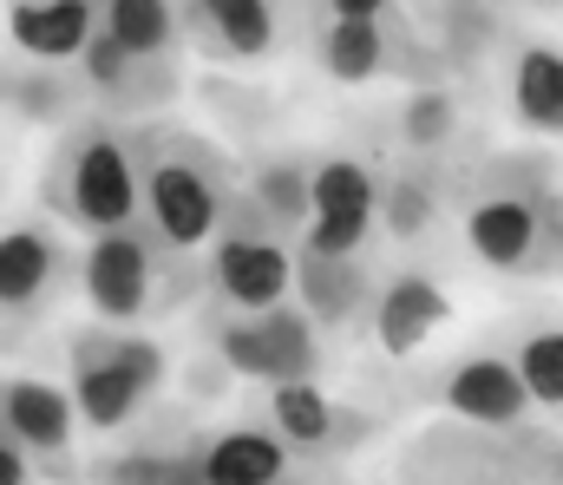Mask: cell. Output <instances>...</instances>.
Instances as JSON below:
<instances>
[{
	"mask_svg": "<svg viewBox=\"0 0 563 485\" xmlns=\"http://www.w3.org/2000/svg\"><path fill=\"white\" fill-rule=\"evenodd\" d=\"M563 190L551 152H492L465 170V197H459V230L465 250L518 283H538L544 243L558 230Z\"/></svg>",
	"mask_w": 563,
	"mask_h": 485,
	"instance_id": "cell-1",
	"label": "cell"
},
{
	"mask_svg": "<svg viewBox=\"0 0 563 485\" xmlns=\"http://www.w3.org/2000/svg\"><path fill=\"white\" fill-rule=\"evenodd\" d=\"M139 184H144V223L157 230L164 250L177 256H203L243 190V177L230 170V152L177 119L139 125Z\"/></svg>",
	"mask_w": 563,
	"mask_h": 485,
	"instance_id": "cell-2",
	"label": "cell"
},
{
	"mask_svg": "<svg viewBox=\"0 0 563 485\" xmlns=\"http://www.w3.org/2000/svg\"><path fill=\"white\" fill-rule=\"evenodd\" d=\"M40 203L79 230L86 243L132 230L144 217V184H139V125H119L106 112L79 119L73 132L53 139L40 164Z\"/></svg>",
	"mask_w": 563,
	"mask_h": 485,
	"instance_id": "cell-3",
	"label": "cell"
},
{
	"mask_svg": "<svg viewBox=\"0 0 563 485\" xmlns=\"http://www.w3.org/2000/svg\"><path fill=\"white\" fill-rule=\"evenodd\" d=\"M79 302H86V322L139 328L151 316L203 309L210 276H203V256L164 250L157 230L139 217L132 230H112V236L79 250Z\"/></svg>",
	"mask_w": 563,
	"mask_h": 485,
	"instance_id": "cell-4",
	"label": "cell"
},
{
	"mask_svg": "<svg viewBox=\"0 0 563 485\" xmlns=\"http://www.w3.org/2000/svg\"><path fill=\"white\" fill-rule=\"evenodd\" d=\"M170 381V354L144 328L79 322L66 334V387L79 400L86 433H132Z\"/></svg>",
	"mask_w": 563,
	"mask_h": 485,
	"instance_id": "cell-5",
	"label": "cell"
},
{
	"mask_svg": "<svg viewBox=\"0 0 563 485\" xmlns=\"http://www.w3.org/2000/svg\"><path fill=\"white\" fill-rule=\"evenodd\" d=\"M197 334L210 348V361L236 381H256V387H288V381H321L328 374V354H321V328L301 302H282V309H223V302H203L197 309Z\"/></svg>",
	"mask_w": 563,
	"mask_h": 485,
	"instance_id": "cell-6",
	"label": "cell"
},
{
	"mask_svg": "<svg viewBox=\"0 0 563 485\" xmlns=\"http://www.w3.org/2000/svg\"><path fill=\"white\" fill-rule=\"evenodd\" d=\"M295 256H301V243L276 230L243 190H236V203H230V217H223V230H217V243L203 250V276H210V302H223V309H282V302H295Z\"/></svg>",
	"mask_w": 563,
	"mask_h": 485,
	"instance_id": "cell-7",
	"label": "cell"
},
{
	"mask_svg": "<svg viewBox=\"0 0 563 485\" xmlns=\"http://www.w3.org/2000/svg\"><path fill=\"white\" fill-rule=\"evenodd\" d=\"M413 394L426 407H439L445 420H465L485 433H518L538 420V400L505 348H459L445 361H426L413 374Z\"/></svg>",
	"mask_w": 563,
	"mask_h": 485,
	"instance_id": "cell-8",
	"label": "cell"
},
{
	"mask_svg": "<svg viewBox=\"0 0 563 485\" xmlns=\"http://www.w3.org/2000/svg\"><path fill=\"white\" fill-rule=\"evenodd\" d=\"M256 420L276 433L301 466H347L374 433L380 414L328 394L321 381H288V387H256Z\"/></svg>",
	"mask_w": 563,
	"mask_h": 485,
	"instance_id": "cell-9",
	"label": "cell"
},
{
	"mask_svg": "<svg viewBox=\"0 0 563 485\" xmlns=\"http://www.w3.org/2000/svg\"><path fill=\"white\" fill-rule=\"evenodd\" d=\"M380 190H387V152H354L334 145L314 158V223L301 250L321 256H367L380 236Z\"/></svg>",
	"mask_w": 563,
	"mask_h": 485,
	"instance_id": "cell-10",
	"label": "cell"
},
{
	"mask_svg": "<svg viewBox=\"0 0 563 485\" xmlns=\"http://www.w3.org/2000/svg\"><path fill=\"white\" fill-rule=\"evenodd\" d=\"M79 427L86 420H79L73 387L40 381V374H7V387H0V433L33 453V466L46 473V485H86Z\"/></svg>",
	"mask_w": 563,
	"mask_h": 485,
	"instance_id": "cell-11",
	"label": "cell"
},
{
	"mask_svg": "<svg viewBox=\"0 0 563 485\" xmlns=\"http://www.w3.org/2000/svg\"><path fill=\"white\" fill-rule=\"evenodd\" d=\"M73 289H79L73 243L53 223H33V217L7 223V236H0V309H7V322L20 328L46 322Z\"/></svg>",
	"mask_w": 563,
	"mask_h": 485,
	"instance_id": "cell-12",
	"label": "cell"
},
{
	"mask_svg": "<svg viewBox=\"0 0 563 485\" xmlns=\"http://www.w3.org/2000/svg\"><path fill=\"white\" fill-rule=\"evenodd\" d=\"M400 485H525L511 433H485L465 420H432L426 433H413L400 447Z\"/></svg>",
	"mask_w": 563,
	"mask_h": 485,
	"instance_id": "cell-13",
	"label": "cell"
},
{
	"mask_svg": "<svg viewBox=\"0 0 563 485\" xmlns=\"http://www.w3.org/2000/svg\"><path fill=\"white\" fill-rule=\"evenodd\" d=\"M308 59L334 79V86H374L394 79V46H387V7L380 0H334V7H308Z\"/></svg>",
	"mask_w": 563,
	"mask_h": 485,
	"instance_id": "cell-14",
	"label": "cell"
},
{
	"mask_svg": "<svg viewBox=\"0 0 563 485\" xmlns=\"http://www.w3.org/2000/svg\"><path fill=\"white\" fill-rule=\"evenodd\" d=\"M79 79H86V99L106 119L157 125V112L177 106V92H184V59H144V53H125L119 40L99 33V46L79 59Z\"/></svg>",
	"mask_w": 563,
	"mask_h": 485,
	"instance_id": "cell-15",
	"label": "cell"
},
{
	"mask_svg": "<svg viewBox=\"0 0 563 485\" xmlns=\"http://www.w3.org/2000/svg\"><path fill=\"white\" fill-rule=\"evenodd\" d=\"M184 33L190 53H203L210 66H263L288 40V13L269 0H190Z\"/></svg>",
	"mask_w": 563,
	"mask_h": 485,
	"instance_id": "cell-16",
	"label": "cell"
},
{
	"mask_svg": "<svg viewBox=\"0 0 563 485\" xmlns=\"http://www.w3.org/2000/svg\"><path fill=\"white\" fill-rule=\"evenodd\" d=\"M86 485H203V427L190 420L132 427L125 447L86 466Z\"/></svg>",
	"mask_w": 563,
	"mask_h": 485,
	"instance_id": "cell-17",
	"label": "cell"
},
{
	"mask_svg": "<svg viewBox=\"0 0 563 485\" xmlns=\"http://www.w3.org/2000/svg\"><path fill=\"white\" fill-rule=\"evenodd\" d=\"M295 302L314 316L321 334H361V328H374L380 269H374L367 256H321V250H301V256H295Z\"/></svg>",
	"mask_w": 563,
	"mask_h": 485,
	"instance_id": "cell-18",
	"label": "cell"
},
{
	"mask_svg": "<svg viewBox=\"0 0 563 485\" xmlns=\"http://www.w3.org/2000/svg\"><path fill=\"white\" fill-rule=\"evenodd\" d=\"M459 197H465V170H452V158H394L380 190V236L413 250L439 230V217Z\"/></svg>",
	"mask_w": 563,
	"mask_h": 485,
	"instance_id": "cell-19",
	"label": "cell"
},
{
	"mask_svg": "<svg viewBox=\"0 0 563 485\" xmlns=\"http://www.w3.org/2000/svg\"><path fill=\"white\" fill-rule=\"evenodd\" d=\"M7 46H13V59L79 73V59L99 46V7H86V0H26V7H7Z\"/></svg>",
	"mask_w": 563,
	"mask_h": 485,
	"instance_id": "cell-20",
	"label": "cell"
},
{
	"mask_svg": "<svg viewBox=\"0 0 563 485\" xmlns=\"http://www.w3.org/2000/svg\"><path fill=\"white\" fill-rule=\"evenodd\" d=\"M452 316V302H445V289L426 276L420 263H400V269H387L380 276V302H374V341L394 354V361H407V354H420L426 341L439 334V322Z\"/></svg>",
	"mask_w": 563,
	"mask_h": 485,
	"instance_id": "cell-21",
	"label": "cell"
},
{
	"mask_svg": "<svg viewBox=\"0 0 563 485\" xmlns=\"http://www.w3.org/2000/svg\"><path fill=\"white\" fill-rule=\"evenodd\" d=\"M505 99L531 139H563V46L511 40L505 53Z\"/></svg>",
	"mask_w": 563,
	"mask_h": 485,
	"instance_id": "cell-22",
	"label": "cell"
},
{
	"mask_svg": "<svg viewBox=\"0 0 563 485\" xmlns=\"http://www.w3.org/2000/svg\"><path fill=\"white\" fill-rule=\"evenodd\" d=\"M301 460L282 447L263 420H236V427H203V485H276Z\"/></svg>",
	"mask_w": 563,
	"mask_h": 485,
	"instance_id": "cell-23",
	"label": "cell"
},
{
	"mask_svg": "<svg viewBox=\"0 0 563 485\" xmlns=\"http://www.w3.org/2000/svg\"><path fill=\"white\" fill-rule=\"evenodd\" d=\"M426 13V33L445 59V79H478L505 46L511 33V13H492V7H420Z\"/></svg>",
	"mask_w": 563,
	"mask_h": 485,
	"instance_id": "cell-24",
	"label": "cell"
},
{
	"mask_svg": "<svg viewBox=\"0 0 563 485\" xmlns=\"http://www.w3.org/2000/svg\"><path fill=\"white\" fill-rule=\"evenodd\" d=\"M86 79L66 73V66H33V59H13L7 66V112L20 125H53V132H73L86 112Z\"/></svg>",
	"mask_w": 563,
	"mask_h": 485,
	"instance_id": "cell-25",
	"label": "cell"
},
{
	"mask_svg": "<svg viewBox=\"0 0 563 485\" xmlns=\"http://www.w3.org/2000/svg\"><path fill=\"white\" fill-rule=\"evenodd\" d=\"M243 197H250L276 230H288V236L301 243L308 223H314V158H301V152H269V158H256L243 170Z\"/></svg>",
	"mask_w": 563,
	"mask_h": 485,
	"instance_id": "cell-26",
	"label": "cell"
},
{
	"mask_svg": "<svg viewBox=\"0 0 563 485\" xmlns=\"http://www.w3.org/2000/svg\"><path fill=\"white\" fill-rule=\"evenodd\" d=\"M459 132H465V99H459V86H420V92H407L400 112H394V145H400V158H452Z\"/></svg>",
	"mask_w": 563,
	"mask_h": 485,
	"instance_id": "cell-27",
	"label": "cell"
},
{
	"mask_svg": "<svg viewBox=\"0 0 563 485\" xmlns=\"http://www.w3.org/2000/svg\"><path fill=\"white\" fill-rule=\"evenodd\" d=\"M99 33L119 40L125 53H144V59H184L190 53L184 7H164V0H106L99 7Z\"/></svg>",
	"mask_w": 563,
	"mask_h": 485,
	"instance_id": "cell-28",
	"label": "cell"
},
{
	"mask_svg": "<svg viewBox=\"0 0 563 485\" xmlns=\"http://www.w3.org/2000/svg\"><path fill=\"white\" fill-rule=\"evenodd\" d=\"M505 354L518 361V374H525L538 414L558 420L563 414V322H525L511 341H505Z\"/></svg>",
	"mask_w": 563,
	"mask_h": 485,
	"instance_id": "cell-29",
	"label": "cell"
},
{
	"mask_svg": "<svg viewBox=\"0 0 563 485\" xmlns=\"http://www.w3.org/2000/svg\"><path fill=\"white\" fill-rule=\"evenodd\" d=\"M0 485H46V473L33 466V453L20 440H7V433H0Z\"/></svg>",
	"mask_w": 563,
	"mask_h": 485,
	"instance_id": "cell-30",
	"label": "cell"
},
{
	"mask_svg": "<svg viewBox=\"0 0 563 485\" xmlns=\"http://www.w3.org/2000/svg\"><path fill=\"white\" fill-rule=\"evenodd\" d=\"M276 485H347L341 466H295V473H282Z\"/></svg>",
	"mask_w": 563,
	"mask_h": 485,
	"instance_id": "cell-31",
	"label": "cell"
},
{
	"mask_svg": "<svg viewBox=\"0 0 563 485\" xmlns=\"http://www.w3.org/2000/svg\"><path fill=\"white\" fill-rule=\"evenodd\" d=\"M551 485H563V447H558V480H551Z\"/></svg>",
	"mask_w": 563,
	"mask_h": 485,
	"instance_id": "cell-32",
	"label": "cell"
}]
</instances>
